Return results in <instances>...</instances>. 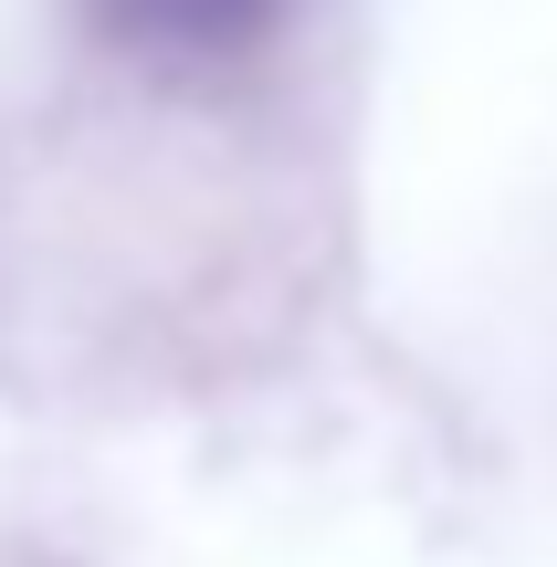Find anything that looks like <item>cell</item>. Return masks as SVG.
<instances>
[{
    "label": "cell",
    "mask_w": 557,
    "mask_h": 567,
    "mask_svg": "<svg viewBox=\"0 0 557 567\" xmlns=\"http://www.w3.org/2000/svg\"><path fill=\"white\" fill-rule=\"evenodd\" d=\"M295 0H84V32L126 63H158V74H210V63H243L285 32Z\"/></svg>",
    "instance_id": "1"
}]
</instances>
